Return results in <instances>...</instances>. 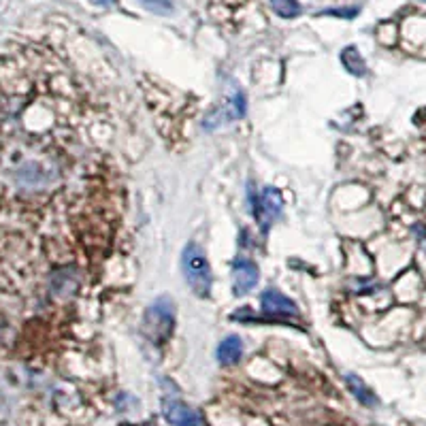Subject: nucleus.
I'll return each mask as SVG.
<instances>
[{
    "instance_id": "6e6552de",
    "label": "nucleus",
    "mask_w": 426,
    "mask_h": 426,
    "mask_svg": "<svg viewBox=\"0 0 426 426\" xmlns=\"http://www.w3.org/2000/svg\"><path fill=\"white\" fill-rule=\"evenodd\" d=\"M345 384H347V388H350V392L362 403V405H367V407H377V403H379V398L375 396V392L358 377V375H354V373H347L345 375Z\"/></svg>"
},
{
    "instance_id": "1a4fd4ad",
    "label": "nucleus",
    "mask_w": 426,
    "mask_h": 426,
    "mask_svg": "<svg viewBox=\"0 0 426 426\" xmlns=\"http://www.w3.org/2000/svg\"><path fill=\"white\" fill-rule=\"evenodd\" d=\"M341 64L343 69L354 75V77H362L367 75V64H364V58L360 56L358 47L356 45H347L343 52H341Z\"/></svg>"
},
{
    "instance_id": "20e7f679",
    "label": "nucleus",
    "mask_w": 426,
    "mask_h": 426,
    "mask_svg": "<svg viewBox=\"0 0 426 426\" xmlns=\"http://www.w3.org/2000/svg\"><path fill=\"white\" fill-rule=\"evenodd\" d=\"M258 207L254 209L256 218H258V224L263 226V231H269L271 224L282 216V194L275 190V188H265L263 190V196L256 200Z\"/></svg>"
},
{
    "instance_id": "9b49d317",
    "label": "nucleus",
    "mask_w": 426,
    "mask_h": 426,
    "mask_svg": "<svg viewBox=\"0 0 426 426\" xmlns=\"http://www.w3.org/2000/svg\"><path fill=\"white\" fill-rule=\"evenodd\" d=\"M13 405H16V398L9 390V386L0 379V422L9 420V415L13 413Z\"/></svg>"
},
{
    "instance_id": "0eeeda50",
    "label": "nucleus",
    "mask_w": 426,
    "mask_h": 426,
    "mask_svg": "<svg viewBox=\"0 0 426 426\" xmlns=\"http://www.w3.org/2000/svg\"><path fill=\"white\" fill-rule=\"evenodd\" d=\"M243 356V341L237 335H229L226 339H222V343L218 345V360L220 364H237Z\"/></svg>"
},
{
    "instance_id": "423d86ee",
    "label": "nucleus",
    "mask_w": 426,
    "mask_h": 426,
    "mask_svg": "<svg viewBox=\"0 0 426 426\" xmlns=\"http://www.w3.org/2000/svg\"><path fill=\"white\" fill-rule=\"evenodd\" d=\"M260 307L265 311V316H288V318H299V307L294 305V301H290L286 294H282L280 290L275 288H269L263 292L260 297Z\"/></svg>"
},
{
    "instance_id": "4468645a",
    "label": "nucleus",
    "mask_w": 426,
    "mask_h": 426,
    "mask_svg": "<svg viewBox=\"0 0 426 426\" xmlns=\"http://www.w3.org/2000/svg\"><path fill=\"white\" fill-rule=\"evenodd\" d=\"M90 3L100 5V7H113V5H115V0H90Z\"/></svg>"
},
{
    "instance_id": "ddd939ff",
    "label": "nucleus",
    "mask_w": 426,
    "mask_h": 426,
    "mask_svg": "<svg viewBox=\"0 0 426 426\" xmlns=\"http://www.w3.org/2000/svg\"><path fill=\"white\" fill-rule=\"evenodd\" d=\"M358 7H345V9H324L322 16H333V18H343V20H354L358 16Z\"/></svg>"
},
{
    "instance_id": "2eb2a0df",
    "label": "nucleus",
    "mask_w": 426,
    "mask_h": 426,
    "mask_svg": "<svg viewBox=\"0 0 426 426\" xmlns=\"http://www.w3.org/2000/svg\"><path fill=\"white\" fill-rule=\"evenodd\" d=\"M424 3H426V0H424Z\"/></svg>"
},
{
    "instance_id": "7ed1b4c3",
    "label": "nucleus",
    "mask_w": 426,
    "mask_h": 426,
    "mask_svg": "<svg viewBox=\"0 0 426 426\" xmlns=\"http://www.w3.org/2000/svg\"><path fill=\"white\" fill-rule=\"evenodd\" d=\"M162 413L173 426H205V420L196 409L188 407L185 403L173 396H166L162 401Z\"/></svg>"
},
{
    "instance_id": "39448f33",
    "label": "nucleus",
    "mask_w": 426,
    "mask_h": 426,
    "mask_svg": "<svg viewBox=\"0 0 426 426\" xmlns=\"http://www.w3.org/2000/svg\"><path fill=\"white\" fill-rule=\"evenodd\" d=\"M260 280V273H258V267L248 260V258H239L233 267V290L237 297H246L250 294L256 284Z\"/></svg>"
},
{
    "instance_id": "9d476101",
    "label": "nucleus",
    "mask_w": 426,
    "mask_h": 426,
    "mask_svg": "<svg viewBox=\"0 0 426 426\" xmlns=\"http://www.w3.org/2000/svg\"><path fill=\"white\" fill-rule=\"evenodd\" d=\"M269 3H271L273 11H275L280 18H284V20H294V18H299L301 11H303V7H301L299 0H269Z\"/></svg>"
},
{
    "instance_id": "f03ea898",
    "label": "nucleus",
    "mask_w": 426,
    "mask_h": 426,
    "mask_svg": "<svg viewBox=\"0 0 426 426\" xmlns=\"http://www.w3.org/2000/svg\"><path fill=\"white\" fill-rule=\"evenodd\" d=\"M175 326V307L166 297H160L154 301V305L147 309L143 320V333L154 345H162Z\"/></svg>"
},
{
    "instance_id": "f8f14e48",
    "label": "nucleus",
    "mask_w": 426,
    "mask_h": 426,
    "mask_svg": "<svg viewBox=\"0 0 426 426\" xmlns=\"http://www.w3.org/2000/svg\"><path fill=\"white\" fill-rule=\"evenodd\" d=\"M139 3L145 9H149L151 13H158V16H171L173 9H175L173 0H139Z\"/></svg>"
},
{
    "instance_id": "f257e3e1",
    "label": "nucleus",
    "mask_w": 426,
    "mask_h": 426,
    "mask_svg": "<svg viewBox=\"0 0 426 426\" xmlns=\"http://www.w3.org/2000/svg\"><path fill=\"white\" fill-rule=\"evenodd\" d=\"M181 271L192 288V292L200 299H207L211 294V269L196 243H188L181 254Z\"/></svg>"
}]
</instances>
